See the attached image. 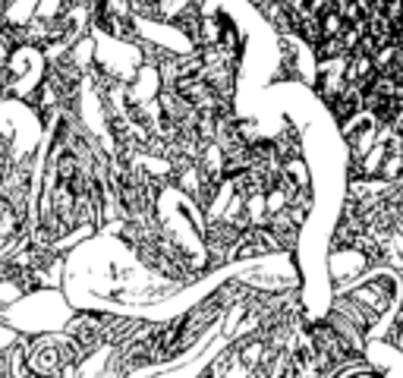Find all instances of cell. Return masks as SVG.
<instances>
[{"instance_id": "6da1fadb", "label": "cell", "mask_w": 403, "mask_h": 378, "mask_svg": "<svg viewBox=\"0 0 403 378\" xmlns=\"http://www.w3.org/2000/svg\"><path fill=\"white\" fill-rule=\"evenodd\" d=\"M76 315L72 303L60 287H35L16 303L0 309V322L10 325L23 338H38L50 331H67L70 318Z\"/></svg>"}]
</instances>
